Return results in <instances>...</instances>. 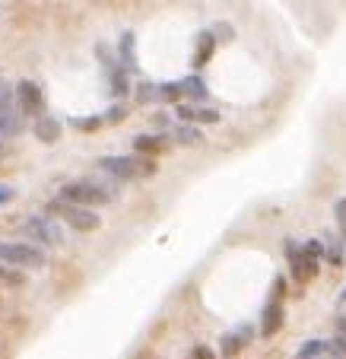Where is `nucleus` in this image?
Instances as JSON below:
<instances>
[{"instance_id":"1","label":"nucleus","mask_w":346,"mask_h":359,"mask_svg":"<svg viewBox=\"0 0 346 359\" xmlns=\"http://www.w3.org/2000/svg\"><path fill=\"white\" fill-rule=\"evenodd\" d=\"M99 169L109 178H115V182H143V178L156 175L159 163L146 156H102L99 159Z\"/></svg>"},{"instance_id":"2","label":"nucleus","mask_w":346,"mask_h":359,"mask_svg":"<svg viewBox=\"0 0 346 359\" xmlns=\"http://www.w3.org/2000/svg\"><path fill=\"white\" fill-rule=\"evenodd\" d=\"M57 197H61V201H67V203H76V207L92 210V207H105V203L115 201V191H111L109 184H99V182L83 178V182H67Z\"/></svg>"},{"instance_id":"3","label":"nucleus","mask_w":346,"mask_h":359,"mask_svg":"<svg viewBox=\"0 0 346 359\" xmlns=\"http://www.w3.org/2000/svg\"><path fill=\"white\" fill-rule=\"evenodd\" d=\"M45 217H51V219L61 217L74 232H95L99 226H102L99 213L86 210V207H76V203H67V201H61V197H55V201L48 203V207H45Z\"/></svg>"},{"instance_id":"4","label":"nucleus","mask_w":346,"mask_h":359,"mask_svg":"<svg viewBox=\"0 0 346 359\" xmlns=\"http://www.w3.org/2000/svg\"><path fill=\"white\" fill-rule=\"evenodd\" d=\"M283 255H286V261H289V277H292V283L299 286H308L314 277L321 273V261H314L312 255H305L302 251V242L299 238H286L283 242Z\"/></svg>"},{"instance_id":"5","label":"nucleus","mask_w":346,"mask_h":359,"mask_svg":"<svg viewBox=\"0 0 346 359\" xmlns=\"http://www.w3.org/2000/svg\"><path fill=\"white\" fill-rule=\"evenodd\" d=\"M0 264L16 267V271H41L48 258L32 242H0Z\"/></svg>"},{"instance_id":"6","label":"nucleus","mask_w":346,"mask_h":359,"mask_svg":"<svg viewBox=\"0 0 346 359\" xmlns=\"http://www.w3.org/2000/svg\"><path fill=\"white\" fill-rule=\"evenodd\" d=\"M22 236L32 238L35 248L39 245H48V248H57V245H64V229L57 219L51 217H32L22 223Z\"/></svg>"},{"instance_id":"7","label":"nucleus","mask_w":346,"mask_h":359,"mask_svg":"<svg viewBox=\"0 0 346 359\" xmlns=\"http://www.w3.org/2000/svg\"><path fill=\"white\" fill-rule=\"evenodd\" d=\"M13 95H16V109H20L22 118H35V121H39L41 115H48V111H45V95H41L39 83L20 80L13 86Z\"/></svg>"},{"instance_id":"8","label":"nucleus","mask_w":346,"mask_h":359,"mask_svg":"<svg viewBox=\"0 0 346 359\" xmlns=\"http://www.w3.org/2000/svg\"><path fill=\"white\" fill-rule=\"evenodd\" d=\"M20 109H16L13 86L7 80H0V137H16L20 134Z\"/></svg>"},{"instance_id":"9","label":"nucleus","mask_w":346,"mask_h":359,"mask_svg":"<svg viewBox=\"0 0 346 359\" xmlns=\"http://www.w3.org/2000/svg\"><path fill=\"white\" fill-rule=\"evenodd\" d=\"M254 334H258V327H251V325H238L235 331H229L223 337V344H219V353H223V359H235L238 353L244 350V346H251Z\"/></svg>"},{"instance_id":"10","label":"nucleus","mask_w":346,"mask_h":359,"mask_svg":"<svg viewBox=\"0 0 346 359\" xmlns=\"http://www.w3.org/2000/svg\"><path fill=\"white\" fill-rule=\"evenodd\" d=\"M169 147H172L169 130H165V134H137L134 137V156L156 159V156H162Z\"/></svg>"},{"instance_id":"11","label":"nucleus","mask_w":346,"mask_h":359,"mask_svg":"<svg viewBox=\"0 0 346 359\" xmlns=\"http://www.w3.org/2000/svg\"><path fill=\"white\" fill-rule=\"evenodd\" d=\"M115 55H118V64H121L130 76L140 74V61H137V35L134 32H124L121 39H118Z\"/></svg>"},{"instance_id":"12","label":"nucleus","mask_w":346,"mask_h":359,"mask_svg":"<svg viewBox=\"0 0 346 359\" xmlns=\"http://www.w3.org/2000/svg\"><path fill=\"white\" fill-rule=\"evenodd\" d=\"M286 321V309L279 302H267L264 312H261V325H258V334L261 337H273V334L283 327Z\"/></svg>"},{"instance_id":"13","label":"nucleus","mask_w":346,"mask_h":359,"mask_svg":"<svg viewBox=\"0 0 346 359\" xmlns=\"http://www.w3.org/2000/svg\"><path fill=\"white\" fill-rule=\"evenodd\" d=\"M213 55H216V39H213V32L207 29V32H200L197 35V41H194V55H191L194 70H204L207 64L213 61Z\"/></svg>"},{"instance_id":"14","label":"nucleus","mask_w":346,"mask_h":359,"mask_svg":"<svg viewBox=\"0 0 346 359\" xmlns=\"http://www.w3.org/2000/svg\"><path fill=\"white\" fill-rule=\"evenodd\" d=\"M105 76H109V93H111V99H124V95L134 93V86H130V74L121 67V64H111V67L105 70Z\"/></svg>"},{"instance_id":"15","label":"nucleus","mask_w":346,"mask_h":359,"mask_svg":"<svg viewBox=\"0 0 346 359\" xmlns=\"http://www.w3.org/2000/svg\"><path fill=\"white\" fill-rule=\"evenodd\" d=\"M169 140L175 147H197V143H204V130L197 128V124H172Z\"/></svg>"},{"instance_id":"16","label":"nucleus","mask_w":346,"mask_h":359,"mask_svg":"<svg viewBox=\"0 0 346 359\" xmlns=\"http://www.w3.org/2000/svg\"><path fill=\"white\" fill-rule=\"evenodd\" d=\"M324 261L331 267H343L346 264V238L324 232Z\"/></svg>"},{"instance_id":"17","label":"nucleus","mask_w":346,"mask_h":359,"mask_svg":"<svg viewBox=\"0 0 346 359\" xmlns=\"http://www.w3.org/2000/svg\"><path fill=\"white\" fill-rule=\"evenodd\" d=\"M32 134L39 137L41 143H57L61 140V121L55 115H41L39 121H32Z\"/></svg>"},{"instance_id":"18","label":"nucleus","mask_w":346,"mask_h":359,"mask_svg":"<svg viewBox=\"0 0 346 359\" xmlns=\"http://www.w3.org/2000/svg\"><path fill=\"white\" fill-rule=\"evenodd\" d=\"M181 83V93H184V99H191V102H207L210 99V89H207V80L200 74H188L184 80H178Z\"/></svg>"},{"instance_id":"19","label":"nucleus","mask_w":346,"mask_h":359,"mask_svg":"<svg viewBox=\"0 0 346 359\" xmlns=\"http://www.w3.org/2000/svg\"><path fill=\"white\" fill-rule=\"evenodd\" d=\"M184 99L181 93V83H156V102L159 105H178V102Z\"/></svg>"},{"instance_id":"20","label":"nucleus","mask_w":346,"mask_h":359,"mask_svg":"<svg viewBox=\"0 0 346 359\" xmlns=\"http://www.w3.org/2000/svg\"><path fill=\"white\" fill-rule=\"evenodd\" d=\"M321 353H327V340L314 337V340H305L296 353V359H321Z\"/></svg>"},{"instance_id":"21","label":"nucleus","mask_w":346,"mask_h":359,"mask_svg":"<svg viewBox=\"0 0 346 359\" xmlns=\"http://www.w3.org/2000/svg\"><path fill=\"white\" fill-rule=\"evenodd\" d=\"M105 124L102 115H89V118H70V128L80 130V134H92V130H99Z\"/></svg>"},{"instance_id":"22","label":"nucleus","mask_w":346,"mask_h":359,"mask_svg":"<svg viewBox=\"0 0 346 359\" xmlns=\"http://www.w3.org/2000/svg\"><path fill=\"white\" fill-rule=\"evenodd\" d=\"M134 99H137V105H146V102H156V83H150V80H140L134 86Z\"/></svg>"},{"instance_id":"23","label":"nucleus","mask_w":346,"mask_h":359,"mask_svg":"<svg viewBox=\"0 0 346 359\" xmlns=\"http://www.w3.org/2000/svg\"><path fill=\"white\" fill-rule=\"evenodd\" d=\"M0 283H7V286H22V283H26V273L0 264Z\"/></svg>"},{"instance_id":"24","label":"nucleus","mask_w":346,"mask_h":359,"mask_svg":"<svg viewBox=\"0 0 346 359\" xmlns=\"http://www.w3.org/2000/svg\"><path fill=\"white\" fill-rule=\"evenodd\" d=\"M327 353H331V359H346V334L327 340Z\"/></svg>"},{"instance_id":"25","label":"nucleus","mask_w":346,"mask_h":359,"mask_svg":"<svg viewBox=\"0 0 346 359\" xmlns=\"http://www.w3.org/2000/svg\"><path fill=\"white\" fill-rule=\"evenodd\" d=\"M333 219H337V236L346 238V197L333 203Z\"/></svg>"},{"instance_id":"26","label":"nucleus","mask_w":346,"mask_h":359,"mask_svg":"<svg viewBox=\"0 0 346 359\" xmlns=\"http://www.w3.org/2000/svg\"><path fill=\"white\" fill-rule=\"evenodd\" d=\"M216 121H219L216 109H200V105H194V121L191 124H216Z\"/></svg>"},{"instance_id":"27","label":"nucleus","mask_w":346,"mask_h":359,"mask_svg":"<svg viewBox=\"0 0 346 359\" xmlns=\"http://www.w3.org/2000/svg\"><path fill=\"white\" fill-rule=\"evenodd\" d=\"M283 299H286V277H283V273H277V277H273L270 299H267V302H279V305H283Z\"/></svg>"},{"instance_id":"28","label":"nucleus","mask_w":346,"mask_h":359,"mask_svg":"<svg viewBox=\"0 0 346 359\" xmlns=\"http://www.w3.org/2000/svg\"><path fill=\"white\" fill-rule=\"evenodd\" d=\"M105 124H118V121H124V118H127V105H121V102H115V105H111L109 111H105Z\"/></svg>"},{"instance_id":"29","label":"nucleus","mask_w":346,"mask_h":359,"mask_svg":"<svg viewBox=\"0 0 346 359\" xmlns=\"http://www.w3.org/2000/svg\"><path fill=\"white\" fill-rule=\"evenodd\" d=\"M210 32H213V39H216V45H219V41H232V39H235V29H232L229 22H216Z\"/></svg>"},{"instance_id":"30","label":"nucleus","mask_w":346,"mask_h":359,"mask_svg":"<svg viewBox=\"0 0 346 359\" xmlns=\"http://www.w3.org/2000/svg\"><path fill=\"white\" fill-rule=\"evenodd\" d=\"M302 251H305V255H312L314 261H324V242H318V238H312V242H302Z\"/></svg>"},{"instance_id":"31","label":"nucleus","mask_w":346,"mask_h":359,"mask_svg":"<svg viewBox=\"0 0 346 359\" xmlns=\"http://www.w3.org/2000/svg\"><path fill=\"white\" fill-rule=\"evenodd\" d=\"M188 359H216V353H213L207 344H197V346H191Z\"/></svg>"},{"instance_id":"32","label":"nucleus","mask_w":346,"mask_h":359,"mask_svg":"<svg viewBox=\"0 0 346 359\" xmlns=\"http://www.w3.org/2000/svg\"><path fill=\"white\" fill-rule=\"evenodd\" d=\"M13 197H16V191L10 188V184H0V207H7Z\"/></svg>"},{"instance_id":"33","label":"nucleus","mask_w":346,"mask_h":359,"mask_svg":"<svg viewBox=\"0 0 346 359\" xmlns=\"http://www.w3.org/2000/svg\"><path fill=\"white\" fill-rule=\"evenodd\" d=\"M337 305H346V286L340 290V296H337Z\"/></svg>"},{"instance_id":"34","label":"nucleus","mask_w":346,"mask_h":359,"mask_svg":"<svg viewBox=\"0 0 346 359\" xmlns=\"http://www.w3.org/2000/svg\"><path fill=\"white\" fill-rule=\"evenodd\" d=\"M337 325H340V331H343V334H346V318H340V321H337Z\"/></svg>"}]
</instances>
